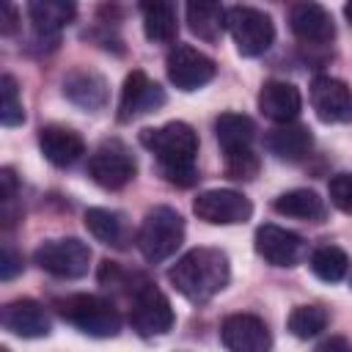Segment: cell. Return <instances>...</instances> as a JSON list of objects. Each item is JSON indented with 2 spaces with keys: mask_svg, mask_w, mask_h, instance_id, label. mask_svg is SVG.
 Instances as JSON below:
<instances>
[{
  "mask_svg": "<svg viewBox=\"0 0 352 352\" xmlns=\"http://www.w3.org/2000/svg\"><path fill=\"white\" fill-rule=\"evenodd\" d=\"M140 143L154 154L160 173L168 184L192 187L198 182V135L184 121H168L154 129L140 132Z\"/></svg>",
  "mask_w": 352,
  "mask_h": 352,
  "instance_id": "6da1fadb",
  "label": "cell"
},
{
  "mask_svg": "<svg viewBox=\"0 0 352 352\" xmlns=\"http://www.w3.org/2000/svg\"><path fill=\"white\" fill-rule=\"evenodd\" d=\"M228 256L217 248H192L168 270L170 286L190 302H209L228 286Z\"/></svg>",
  "mask_w": 352,
  "mask_h": 352,
  "instance_id": "7a4b0ae2",
  "label": "cell"
},
{
  "mask_svg": "<svg viewBox=\"0 0 352 352\" xmlns=\"http://www.w3.org/2000/svg\"><path fill=\"white\" fill-rule=\"evenodd\" d=\"M138 250L146 261L160 264L170 258L179 245L184 242V220L173 206H154L146 212L138 234H135Z\"/></svg>",
  "mask_w": 352,
  "mask_h": 352,
  "instance_id": "3957f363",
  "label": "cell"
},
{
  "mask_svg": "<svg viewBox=\"0 0 352 352\" xmlns=\"http://www.w3.org/2000/svg\"><path fill=\"white\" fill-rule=\"evenodd\" d=\"M58 314L94 338H113L121 330L118 308L99 294H69L66 300H58Z\"/></svg>",
  "mask_w": 352,
  "mask_h": 352,
  "instance_id": "277c9868",
  "label": "cell"
},
{
  "mask_svg": "<svg viewBox=\"0 0 352 352\" xmlns=\"http://www.w3.org/2000/svg\"><path fill=\"white\" fill-rule=\"evenodd\" d=\"M226 30L231 33L236 52L245 58L264 55L275 41V25L270 14L253 6H231L226 8Z\"/></svg>",
  "mask_w": 352,
  "mask_h": 352,
  "instance_id": "5b68a950",
  "label": "cell"
},
{
  "mask_svg": "<svg viewBox=\"0 0 352 352\" xmlns=\"http://www.w3.org/2000/svg\"><path fill=\"white\" fill-rule=\"evenodd\" d=\"M33 261L55 275V278H63V280H74V278H82L91 267V248L77 239V236H60V239H47L36 248L33 253Z\"/></svg>",
  "mask_w": 352,
  "mask_h": 352,
  "instance_id": "8992f818",
  "label": "cell"
},
{
  "mask_svg": "<svg viewBox=\"0 0 352 352\" xmlns=\"http://www.w3.org/2000/svg\"><path fill=\"white\" fill-rule=\"evenodd\" d=\"M138 173V162L132 157V151L126 148V143L110 138L102 140L94 154L88 157V176L104 187V190H121L126 187Z\"/></svg>",
  "mask_w": 352,
  "mask_h": 352,
  "instance_id": "52a82bcc",
  "label": "cell"
},
{
  "mask_svg": "<svg viewBox=\"0 0 352 352\" xmlns=\"http://www.w3.org/2000/svg\"><path fill=\"white\" fill-rule=\"evenodd\" d=\"M173 322H176V314L170 308V300L151 280L143 283L129 300V324L132 330H138V336L143 338L165 336L173 327Z\"/></svg>",
  "mask_w": 352,
  "mask_h": 352,
  "instance_id": "ba28073f",
  "label": "cell"
},
{
  "mask_svg": "<svg viewBox=\"0 0 352 352\" xmlns=\"http://www.w3.org/2000/svg\"><path fill=\"white\" fill-rule=\"evenodd\" d=\"M192 212L209 226H236L250 220L253 204L236 190H204L195 195Z\"/></svg>",
  "mask_w": 352,
  "mask_h": 352,
  "instance_id": "9c48e42d",
  "label": "cell"
},
{
  "mask_svg": "<svg viewBox=\"0 0 352 352\" xmlns=\"http://www.w3.org/2000/svg\"><path fill=\"white\" fill-rule=\"evenodd\" d=\"M165 69H168V80L179 91H198L217 74V63L190 44H176L168 52Z\"/></svg>",
  "mask_w": 352,
  "mask_h": 352,
  "instance_id": "30bf717a",
  "label": "cell"
},
{
  "mask_svg": "<svg viewBox=\"0 0 352 352\" xmlns=\"http://www.w3.org/2000/svg\"><path fill=\"white\" fill-rule=\"evenodd\" d=\"M311 107L324 124H352V88L330 74L311 80Z\"/></svg>",
  "mask_w": 352,
  "mask_h": 352,
  "instance_id": "8fae6325",
  "label": "cell"
},
{
  "mask_svg": "<svg viewBox=\"0 0 352 352\" xmlns=\"http://www.w3.org/2000/svg\"><path fill=\"white\" fill-rule=\"evenodd\" d=\"M256 253L272 267H297L305 256V242L300 234L280 228L275 223H264L256 228Z\"/></svg>",
  "mask_w": 352,
  "mask_h": 352,
  "instance_id": "7c38bea8",
  "label": "cell"
},
{
  "mask_svg": "<svg viewBox=\"0 0 352 352\" xmlns=\"http://www.w3.org/2000/svg\"><path fill=\"white\" fill-rule=\"evenodd\" d=\"M220 341L228 352H272L270 327L253 314L226 316L220 324Z\"/></svg>",
  "mask_w": 352,
  "mask_h": 352,
  "instance_id": "4fadbf2b",
  "label": "cell"
},
{
  "mask_svg": "<svg viewBox=\"0 0 352 352\" xmlns=\"http://www.w3.org/2000/svg\"><path fill=\"white\" fill-rule=\"evenodd\" d=\"M165 104V91L140 69L129 72L118 99V121H132Z\"/></svg>",
  "mask_w": 352,
  "mask_h": 352,
  "instance_id": "5bb4252c",
  "label": "cell"
},
{
  "mask_svg": "<svg viewBox=\"0 0 352 352\" xmlns=\"http://www.w3.org/2000/svg\"><path fill=\"white\" fill-rule=\"evenodd\" d=\"M0 322L8 333H14L19 338H44L52 330L47 308L41 302L30 300V297H19V300L6 302L3 314H0Z\"/></svg>",
  "mask_w": 352,
  "mask_h": 352,
  "instance_id": "9a60e30c",
  "label": "cell"
},
{
  "mask_svg": "<svg viewBox=\"0 0 352 352\" xmlns=\"http://www.w3.org/2000/svg\"><path fill=\"white\" fill-rule=\"evenodd\" d=\"M258 113L270 118L272 124H294V118L302 110L300 88L286 80H267L258 91Z\"/></svg>",
  "mask_w": 352,
  "mask_h": 352,
  "instance_id": "2e32d148",
  "label": "cell"
},
{
  "mask_svg": "<svg viewBox=\"0 0 352 352\" xmlns=\"http://www.w3.org/2000/svg\"><path fill=\"white\" fill-rule=\"evenodd\" d=\"M63 96L72 104H77L80 110L96 113L107 104L110 88H107V80L99 72H94L88 66H77L63 77Z\"/></svg>",
  "mask_w": 352,
  "mask_h": 352,
  "instance_id": "e0dca14e",
  "label": "cell"
},
{
  "mask_svg": "<svg viewBox=\"0 0 352 352\" xmlns=\"http://www.w3.org/2000/svg\"><path fill=\"white\" fill-rule=\"evenodd\" d=\"M289 30L305 44H327L336 36L333 16L319 3H297L289 11Z\"/></svg>",
  "mask_w": 352,
  "mask_h": 352,
  "instance_id": "ac0fdd59",
  "label": "cell"
},
{
  "mask_svg": "<svg viewBox=\"0 0 352 352\" xmlns=\"http://www.w3.org/2000/svg\"><path fill=\"white\" fill-rule=\"evenodd\" d=\"M38 148H41L44 160L52 162L55 168H72L85 154V143H82L80 132H74L72 126H63V124L41 126L38 129Z\"/></svg>",
  "mask_w": 352,
  "mask_h": 352,
  "instance_id": "d6986e66",
  "label": "cell"
},
{
  "mask_svg": "<svg viewBox=\"0 0 352 352\" xmlns=\"http://www.w3.org/2000/svg\"><path fill=\"white\" fill-rule=\"evenodd\" d=\"M264 148L280 162H300L314 148V135L305 124H280L264 135Z\"/></svg>",
  "mask_w": 352,
  "mask_h": 352,
  "instance_id": "ffe728a7",
  "label": "cell"
},
{
  "mask_svg": "<svg viewBox=\"0 0 352 352\" xmlns=\"http://www.w3.org/2000/svg\"><path fill=\"white\" fill-rule=\"evenodd\" d=\"M77 6L69 0H33L28 3V16L36 30V38L58 44V33L74 19Z\"/></svg>",
  "mask_w": 352,
  "mask_h": 352,
  "instance_id": "44dd1931",
  "label": "cell"
},
{
  "mask_svg": "<svg viewBox=\"0 0 352 352\" xmlns=\"http://www.w3.org/2000/svg\"><path fill=\"white\" fill-rule=\"evenodd\" d=\"M85 228L94 239H99L107 248H126V242L132 239L126 217L116 209H102V206H91L85 209Z\"/></svg>",
  "mask_w": 352,
  "mask_h": 352,
  "instance_id": "7402d4cb",
  "label": "cell"
},
{
  "mask_svg": "<svg viewBox=\"0 0 352 352\" xmlns=\"http://www.w3.org/2000/svg\"><path fill=\"white\" fill-rule=\"evenodd\" d=\"M272 209H275L278 214L297 217V220H308V223H319V220H324V214H327L324 198H322L316 190H308V187H297V190L280 192V195L272 201Z\"/></svg>",
  "mask_w": 352,
  "mask_h": 352,
  "instance_id": "603a6c76",
  "label": "cell"
},
{
  "mask_svg": "<svg viewBox=\"0 0 352 352\" xmlns=\"http://www.w3.org/2000/svg\"><path fill=\"white\" fill-rule=\"evenodd\" d=\"M143 33L154 44H170L179 33L176 22V6L173 3H143Z\"/></svg>",
  "mask_w": 352,
  "mask_h": 352,
  "instance_id": "cb8c5ba5",
  "label": "cell"
},
{
  "mask_svg": "<svg viewBox=\"0 0 352 352\" xmlns=\"http://www.w3.org/2000/svg\"><path fill=\"white\" fill-rule=\"evenodd\" d=\"M187 28L201 41H220L226 30V8L220 3H187Z\"/></svg>",
  "mask_w": 352,
  "mask_h": 352,
  "instance_id": "d4e9b609",
  "label": "cell"
},
{
  "mask_svg": "<svg viewBox=\"0 0 352 352\" xmlns=\"http://www.w3.org/2000/svg\"><path fill=\"white\" fill-rule=\"evenodd\" d=\"M214 135H217V143H220V148L226 154V151L250 148V143L256 138V126L242 113H223L214 121Z\"/></svg>",
  "mask_w": 352,
  "mask_h": 352,
  "instance_id": "484cf974",
  "label": "cell"
},
{
  "mask_svg": "<svg viewBox=\"0 0 352 352\" xmlns=\"http://www.w3.org/2000/svg\"><path fill=\"white\" fill-rule=\"evenodd\" d=\"M308 264H311V272L319 280L338 283L346 275V270H349V256L338 245H319V248H314Z\"/></svg>",
  "mask_w": 352,
  "mask_h": 352,
  "instance_id": "4316f807",
  "label": "cell"
},
{
  "mask_svg": "<svg viewBox=\"0 0 352 352\" xmlns=\"http://www.w3.org/2000/svg\"><path fill=\"white\" fill-rule=\"evenodd\" d=\"M327 311L322 305H297L289 319H286V327L294 338H314L319 336L324 327H327Z\"/></svg>",
  "mask_w": 352,
  "mask_h": 352,
  "instance_id": "83f0119b",
  "label": "cell"
},
{
  "mask_svg": "<svg viewBox=\"0 0 352 352\" xmlns=\"http://www.w3.org/2000/svg\"><path fill=\"white\" fill-rule=\"evenodd\" d=\"M99 283L102 286H107V289H116V292H126L129 294V300L135 297V292L143 286V283H148V278H143L140 272H132V270H126V267H121L118 261H110V258H104L102 264H99Z\"/></svg>",
  "mask_w": 352,
  "mask_h": 352,
  "instance_id": "f1b7e54d",
  "label": "cell"
},
{
  "mask_svg": "<svg viewBox=\"0 0 352 352\" xmlns=\"http://www.w3.org/2000/svg\"><path fill=\"white\" fill-rule=\"evenodd\" d=\"M0 94H3V102H0L3 126H19L25 121V107H22V99H19V85L11 74L0 77Z\"/></svg>",
  "mask_w": 352,
  "mask_h": 352,
  "instance_id": "f546056e",
  "label": "cell"
},
{
  "mask_svg": "<svg viewBox=\"0 0 352 352\" xmlns=\"http://www.w3.org/2000/svg\"><path fill=\"white\" fill-rule=\"evenodd\" d=\"M226 176L234 179V182H250L258 176V168H261V160L253 148H239V151H226Z\"/></svg>",
  "mask_w": 352,
  "mask_h": 352,
  "instance_id": "4dcf8cb0",
  "label": "cell"
},
{
  "mask_svg": "<svg viewBox=\"0 0 352 352\" xmlns=\"http://www.w3.org/2000/svg\"><path fill=\"white\" fill-rule=\"evenodd\" d=\"M327 195L336 209L352 214V173H336L327 182Z\"/></svg>",
  "mask_w": 352,
  "mask_h": 352,
  "instance_id": "1f68e13d",
  "label": "cell"
},
{
  "mask_svg": "<svg viewBox=\"0 0 352 352\" xmlns=\"http://www.w3.org/2000/svg\"><path fill=\"white\" fill-rule=\"evenodd\" d=\"M22 272V256L6 242L3 245V256H0V278L3 280H11L14 275H19Z\"/></svg>",
  "mask_w": 352,
  "mask_h": 352,
  "instance_id": "d6a6232c",
  "label": "cell"
},
{
  "mask_svg": "<svg viewBox=\"0 0 352 352\" xmlns=\"http://www.w3.org/2000/svg\"><path fill=\"white\" fill-rule=\"evenodd\" d=\"M14 192H16L14 170H11V168H3V170H0V201H3V206H8V204L14 201Z\"/></svg>",
  "mask_w": 352,
  "mask_h": 352,
  "instance_id": "836d02e7",
  "label": "cell"
},
{
  "mask_svg": "<svg viewBox=\"0 0 352 352\" xmlns=\"http://www.w3.org/2000/svg\"><path fill=\"white\" fill-rule=\"evenodd\" d=\"M16 22H19L16 8H14L11 3H3V6H0V33H3V36H11V33L16 30Z\"/></svg>",
  "mask_w": 352,
  "mask_h": 352,
  "instance_id": "e575fe53",
  "label": "cell"
},
{
  "mask_svg": "<svg viewBox=\"0 0 352 352\" xmlns=\"http://www.w3.org/2000/svg\"><path fill=\"white\" fill-rule=\"evenodd\" d=\"M314 352H352V344H349L344 336H330V338H324Z\"/></svg>",
  "mask_w": 352,
  "mask_h": 352,
  "instance_id": "d590c367",
  "label": "cell"
},
{
  "mask_svg": "<svg viewBox=\"0 0 352 352\" xmlns=\"http://www.w3.org/2000/svg\"><path fill=\"white\" fill-rule=\"evenodd\" d=\"M344 16H346V19H349V25H352V0L344 6Z\"/></svg>",
  "mask_w": 352,
  "mask_h": 352,
  "instance_id": "8d00e7d4",
  "label": "cell"
},
{
  "mask_svg": "<svg viewBox=\"0 0 352 352\" xmlns=\"http://www.w3.org/2000/svg\"><path fill=\"white\" fill-rule=\"evenodd\" d=\"M0 352H11V349H8V346H3V349H0Z\"/></svg>",
  "mask_w": 352,
  "mask_h": 352,
  "instance_id": "74e56055",
  "label": "cell"
}]
</instances>
